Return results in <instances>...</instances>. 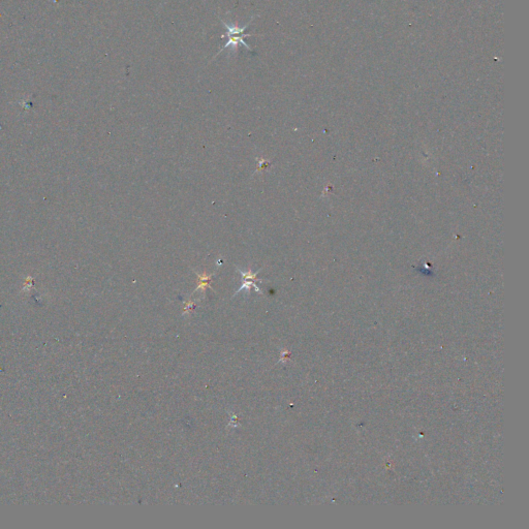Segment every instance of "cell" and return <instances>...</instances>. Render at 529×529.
Segmentation results:
<instances>
[{
  "instance_id": "obj_4",
  "label": "cell",
  "mask_w": 529,
  "mask_h": 529,
  "mask_svg": "<svg viewBox=\"0 0 529 529\" xmlns=\"http://www.w3.org/2000/svg\"><path fill=\"white\" fill-rule=\"evenodd\" d=\"M258 160V166H257V169L255 171V173H258V172H262L264 169H267L268 167H270V165L272 164L271 161H269L268 159H263L262 157L260 158H257Z\"/></svg>"
},
{
  "instance_id": "obj_1",
  "label": "cell",
  "mask_w": 529,
  "mask_h": 529,
  "mask_svg": "<svg viewBox=\"0 0 529 529\" xmlns=\"http://www.w3.org/2000/svg\"><path fill=\"white\" fill-rule=\"evenodd\" d=\"M251 21H252V20H250V21H249V22H248L244 27H239V26H237V24H230V23H225V22L221 21V22H222V24H223V26H224V28H225V34H224V35H222V37L226 36V37H228V41H226L225 45L221 48V50L217 53V55H218L219 53H221L222 51H224L226 48H231V49H232V51H234V52H235V51H237V49H238V45H239V44L243 45V46H244L248 51H250V52H251V51H252V50H251V48L246 44V42H245V40H244L246 36H251V34H249V33H245V30L248 28V26H249V24L251 23ZM217 55H216V56H217ZM216 56H215V57H216Z\"/></svg>"
},
{
  "instance_id": "obj_2",
  "label": "cell",
  "mask_w": 529,
  "mask_h": 529,
  "mask_svg": "<svg viewBox=\"0 0 529 529\" xmlns=\"http://www.w3.org/2000/svg\"><path fill=\"white\" fill-rule=\"evenodd\" d=\"M197 274V276L199 277V286L198 288L195 290V292H198V291H202L205 293L206 289H212L211 286H210V282H211V279H212V276L213 275H208L206 274V272H204L203 274H199L198 272H195Z\"/></svg>"
},
{
  "instance_id": "obj_3",
  "label": "cell",
  "mask_w": 529,
  "mask_h": 529,
  "mask_svg": "<svg viewBox=\"0 0 529 529\" xmlns=\"http://www.w3.org/2000/svg\"><path fill=\"white\" fill-rule=\"evenodd\" d=\"M238 270H239V272L241 273V275H242V277H243V280H253V281H260V282L262 281L261 279H258V278L256 277V274H257L258 272H257V273H252V271H251V270H249L248 272H243L241 269H238Z\"/></svg>"
}]
</instances>
